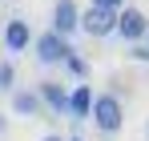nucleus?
Returning <instances> with one entry per match:
<instances>
[{
  "label": "nucleus",
  "mask_w": 149,
  "mask_h": 141,
  "mask_svg": "<svg viewBox=\"0 0 149 141\" xmlns=\"http://www.w3.org/2000/svg\"><path fill=\"white\" fill-rule=\"evenodd\" d=\"M93 125H97L101 133H117L125 125V109H121V97H113V93H101L93 97Z\"/></svg>",
  "instance_id": "f257e3e1"
},
{
  "label": "nucleus",
  "mask_w": 149,
  "mask_h": 141,
  "mask_svg": "<svg viewBox=\"0 0 149 141\" xmlns=\"http://www.w3.org/2000/svg\"><path fill=\"white\" fill-rule=\"evenodd\" d=\"M32 52H36L40 65H65V57L73 52V45L65 36H56V32H40V36H32Z\"/></svg>",
  "instance_id": "f03ea898"
},
{
  "label": "nucleus",
  "mask_w": 149,
  "mask_h": 141,
  "mask_svg": "<svg viewBox=\"0 0 149 141\" xmlns=\"http://www.w3.org/2000/svg\"><path fill=\"white\" fill-rule=\"evenodd\" d=\"M117 32H121L129 45H141L149 32V16L141 12V8H133V4H125L121 12H117Z\"/></svg>",
  "instance_id": "7ed1b4c3"
},
{
  "label": "nucleus",
  "mask_w": 149,
  "mask_h": 141,
  "mask_svg": "<svg viewBox=\"0 0 149 141\" xmlns=\"http://www.w3.org/2000/svg\"><path fill=\"white\" fill-rule=\"evenodd\" d=\"M49 32L56 36H73L81 32V8H77V0H56V8H52V20H49Z\"/></svg>",
  "instance_id": "20e7f679"
},
{
  "label": "nucleus",
  "mask_w": 149,
  "mask_h": 141,
  "mask_svg": "<svg viewBox=\"0 0 149 141\" xmlns=\"http://www.w3.org/2000/svg\"><path fill=\"white\" fill-rule=\"evenodd\" d=\"M81 32H89V36H109V32H117V12H105V8H81Z\"/></svg>",
  "instance_id": "39448f33"
},
{
  "label": "nucleus",
  "mask_w": 149,
  "mask_h": 141,
  "mask_svg": "<svg viewBox=\"0 0 149 141\" xmlns=\"http://www.w3.org/2000/svg\"><path fill=\"white\" fill-rule=\"evenodd\" d=\"M89 113H93V89H89V85H73V89H69V109H65V117L85 121Z\"/></svg>",
  "instance_id": "423d86ee"
},
{
  "label": "nucleus",
  "mask_w": 149,
  "mask_h": 141,
  "mask_svg": "<svg viewBox=\"0 0 149 141\" xmlns=\"http://www.w3.org/2000/svg\"><path fill=\"white\" fill-rule=\"evenodd\" d=\"M36 97H40V109H52V113H65L69 109V89L56 85V81H45L36 89Z\"/></svg>",
  "instance_id": "0eeeda50"
},
{
  "label": "nucleus",
  "mask_w": 149,
  "mask_h": 141,
  "mask_svg": "<svg viewBox=\"0 0 149 141\" xmlns=\"http://www.w3.org/2000/svg\"><path fill=\"white\" fill-rule=\"evenodd\" d=\"M4 45H8V52H24L28 45H32V28H28V20H8L4 24Z\"/></svg>",
  "instance_id": "6e6552de"
},
{
  "label": "nucleus",
  "mask_w": 149,
  "mask_h": 141,
  "mask_svg": "<svg viewBox=\"0 0 149 141\" xmlns=\"http://www.w3.org/2000/svg\"><path fill=\"white\" fill-rule=\"evenodd\" d=\"M12 113H16V117H36V113H40L36 89H12Z\"/></svg>",
  "instance_id": "1a4fd4ad"
},
{
  "label": "nucleus",
  "mask_w": 149,
  "mask_h": 141,
  "mask_svg": "<svg viewBox=\"0 0 149 141\" xmlns=\"http://www.w3.org/2000/svg\"><path fill=\"white\" fill-rule=\"evenodd\" d=\"M65 69L73 73L77 81H85V77H89V61H85V57H77V52H69V57H65Z\"/></svg>",
  "instance_id": "9d476101"
},
{
  "label": "nucleus",
  "mask_w": 149,
  "mask_h": 141,
  "mask_svg": "<svg viewBox=\"0 0 149 141\" xmlns=\"http://www.w3.org/2000/svg\"><path fill=\"white\" fill-rule=\"evenodd\" d=\"M0 89H4V93L16 89V69H12L8 61H0Z\"/></svg>",
  "instance_id": "9b49d317"
},
{
  "label": "nucleus",
  "mask_w": 149,
  "mask_h": 141,
  "mask_svg": "<svg viewBox=\"0 0 149 141\" xmlns=\"http://www.w3.org/2000/svg\"><path fill=\"white\" fill-rule=\"evenodd\" d=\"M93 8H105V12H121L125 8V0H89Z\"/></svg>",
  "instance_id": "f8f14e48"
},
{
  "label": "nucleus",
  "mask_w": 149,
  "mask_h": 141,
  "mask_svg": "<svg viewBox=\"0 0 149 141\" xmlns=\"http://www.w3.org/2000/svg\"><path fill=\"white\" fill-rule=\"evenodd\" d=\"M129 61H145L149 65V45H133L129 48Z\"/></svg>",
  "instance_id": "ddd939ff"
},
{
  "label": "nucleus",
  "mask_w": 149,
  "mask_h": 141,
  "mask_svg": "<svg viewBox=\"0 0 149 141\" xmlns=\"http://www.w3.org/2000/svg\"><path fill=\"white\" fill-rule=\"evenodd\" d=\"M40 141H69V137H61V133H49V137H40Z\"/></svg>",
  "instance_id": "4468645a"
},
{
  "label": "nucleus",
  "mask_w": 149,
  "mask_h": 141,
  "mask_svg": "<svg viewBox=\"0 0 149 141\" xmlns=\"http://www.w3.org/2000/svg\"><path fill=\"white\" fill-rule=\"evenodd\" d=\"M4 129H8V121H4V117H0V133H4Z\"/></svg>",
  "instance_id": "2eb2a0df"
},
{
  "label": "nucleus",
  "mask_w": 149,
  "mask_h": 141,
  "mask_svg": "<svg viewBox=\"0 0 149 141\" xmlns=\"http://www.w3.org/2000/svg\"><path fill=\"white\" fill-rule=\"evenodd\" d=\"M69 141H85V137H69Z\"/></svg>",
  "instance_id": "dca6fc26"
},
{
  "label": "nucleus",
  "mask_w": 149,
  "mask_h": 141,
  "mask_svg": "<svg viewBox=\"0 0 149 141\" xmlns=\"http://www.w3.org/2000/svg\"><path fill=\"white\" fill-rule=\"evenodd\" d=\"M145 45H149V32H145Z\"/></svg>",
  "instance_id": "f3484780"
},
{
  "label": "nucleus",
  "mask_w": 149,
  "mask_h": 141,
  "mask_svg": "<svg viewBox=\"0 0 149 141\" xmlns=\"http://www.w3.org/2000/svg\"><path fill=\"white\" fill-rule=\"evenodd\" d=\"M145 137H149V125H145Z\"/></svg>",
  "instance_id": "a211bd4d"
}]
</instances>
